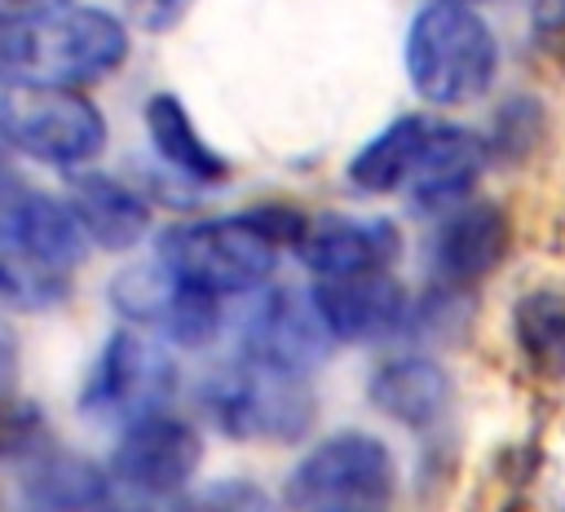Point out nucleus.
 Masks as SVG:
<instances>
[{"mask_svg": "<svg viewBox=\"0 0 565 512\" xmlns=\"http://www.w3.org/2000/svg\"><path fill=\"white\" fill-rule=\"evenodd\" d=\"M499 49L490 26L463 4L419 9L406 31V71L424 102L459 106L490 88Z\"/></svg>", "mask_w": 565, "mask_h": 512, "instance_id": "f257e3e1", "label": "nucleus"}, {"mask_svg": "<svg viewBox=\"0 0 565 512\" xmlns=\"http://www.w3.org/2000/svg\"><path fill=\"white\" fill-rule=\"evenodd\" d=\"M18 84H93L128 57V31L115 13L93 4L57 9L40 22L9 26Z\"/></svg>", "mask_w": 565, "mask_h": 512, "instance_id": "f03ea898", "label": "nucleus"}, {"mask_svg": "<svg viewBox=\"0 0 565 512\" xmlns=\"http://www.w3.org/2000/svg\"><path fill=\"white\" fill-rule=\"evenodd\" d=\"M207 419L234 441H296L313 428V393L305 375L238 358L203 380Z\"/></svg>", "mask_w": 565, "mask_h": 512, "instance_id": "7ed1b4c3", "label": "nucleus"}, {"mask_svg": "<svg viewBox=\"0 0 565 512\" xmlns=\"http://www.w3.org/2000/svg\"><path fill=\"white\" fill-rule=\"evenodd\" d=\"M159 260L212 296H247L274 274L278 243L252 221V212H238L163 230Z\"/></svg>", "mask_w": 565, "mask_h": 512, "instance_id": "20e7f679", "label": "nucleus"}, {"mask_svg": "<svg viewBox=\"0 0 565 512\" xmlns=\"http://www.w3.org/2000/svg\"><path fill=\"white\" fill-rule=\"evenodd\" d=\"M0 137L49 168H79L102 154L106 119L102 110L66 84H9L0 93Z\"/></svg>", "mask_w": 565, "mask_h": 512, "instance_id": "39448f33", "label": "nucleus"}, {"mask_svg": "<svg viewBox=\"0 0 565 512\" xmlns=\"http://www.w3.org/2000/svg\"><path fill=\"white\" fill-rule=\"evenodd\" d=\"M393 455L371 433H335L318 441L287 477L291 512H388Z\"/></svg>", "mask_w": 565, "mask_h": 512, "instance_id": "423d86ee", "label": "nucleus"}, {"mask_svg": "<svg viewBox=\"0 0 565 512\" xmlns=\"http://www.w3.org/2000/svg\"><path fill=\"white\" fill-rule=\"evenodd\" d=\"M172 393H177V362L168 358V349L146 331L124 327L102 344L84 380L79 410L88 419L128 428L146 415H159Z\"/></svg>", "mask_w": 565, "mask_h": 512, "instance_id": "0eeeda50", "label": "nucleus"}, {"mask_svg": "<svg viewBox=\"0 0 565 512\" xmlns=\"http://www.w3.org/2000/svg\"><path fill=\"white\" fill-rule=\"evenodd\" d=\"M110 305L137 322L159 327L177 344H203L221 327V296L185 282L177 269H168L159 256L146 265H128L110 282Z\"/></svg>", "mask_w": 565, "mask_h": 512, "instance_id": "6e6552de", "label": "nucleus"}, {"mask_svg": "<svg viewBox=\"0 0 565 512\" xmlns=\"http://www.w3.org/2000/svg\"><path fill=\"white\" fill-rule=\"evenodd\" d=\"M331 331L313 305V291L300 296L296 287H265L252 296L243 318V358L269 362L278 371L305 375L331 349Z\"/></svg>", "mask_w": 565, "mask_h": 512, "instance_id": "1a4fd4ad", "label": "nucleus"}, {"mask_svg": "<svg viewBox=\"0 0 565 512\" xmlns=\"http://www.w3.org/2000/svg\"><path fill=\"white\" fill-rule=\"evenodd\" d=\"M203 459V441L185 419L146 415L128 424L110 450V477L137 494H172L181 490Z\"/></svg>", "mask_w": 565, "mask_h": 512, "instance_id": "9d476101", "label": "nucleus"}, {"mask_svg": "<svg viewBox=\"0 0 565 512\" xmlns=\"http://www.w3.org/2000/svg\"><path fill=\"white\" fill-rule=\"evenodd\" d=\"M397 247H402V234L393 221L327 212L305 221L291 252L318 278H353V274H380L397 256Z\"/></svg>", "mask_w": 565, "mask_h": 512, "instance_id": "9b49d317", "label": "nucleus"}, {"mask_svg": "<svg viewBox=\"0 0 565 512\" xmlns=\"http://www.w3.org/2000/svg\"><path fill=\"white\" fill-rule=\"evenodd\" d=\"M0 243L53 265H75L84 256V230L66 199H53L13 177H0Z\"/></svg>", "mask_w": 565, "mask_h": 512, "instance_id": "f8f14e48", "label": "nucleus"}, {"mask_svg": "<svg viewBox=\"0 0 565 512\" xmlns=\"http://www.w3.org/2000/svg\"><path fill=\"white\" fill-rule=\"evenodd\" d=\"M313 305L335 340H380L406 322V291L384 269L353 278H318Z\"/></svg>", "mask_w": 565, "mask_h": 512, "instance_id": "ddd939ff", "label": "nucleus"}, {"mask_svg": "<svg viewBox=\"0 0 565 512\" xmlns=\"http://www.w3.org/2000/svg\"><path fill=\"white\" fill-rule=\"evenodd\" d=\"M508 252V221L494 203L455 207L428 243V269L446 287H468L486 278Z\"/></svg>", "mask_w": 565, "mask_h": 512, "instance_id": "4468645a", "label": "nucleus"}, {"mask_svg": "<svg viewBox=\"0 0 565 512\" xmlns=\"http://www.w3.org/2000/svg\"><path fill=\"white\" fill-rule=\"evenodd\" d=\"M66 207L75 212L84 238L97 243V247H110V252H124V247L141 243V234L150 225L146 199L132 185H124L106 172H71Z\"/></svg>", "mask_w": 565, "mask_h": 512, "instance_id": "2eb2a0df", "label": "nucleus"}, {"mask_svg": "<svg viewBox=\"0 0 565 512\" xmlns=\"http://www.w3.org/2000/svg\"><path fill=\"white\" fill-rule=\"evenodd\" d=\"M477 172H481V141L459 124H437L433 119L424 159H419V168L406 185L411 203L428 207V212L455 207L468 194V185L477 181Z\"/></svg>", "mask_w": 565, "mask_h": 512, "instance_id": "dca6fc26", "label": "nucleus"}, {"mask_svg": "<svg viewBox=\"0 0 565 512\" xmlns=\"http://www.w3.org/2000/svg\"><path fill=\"white\" fill-rule=\"evenodd\" d=\"M428 132H433V119L424 115H402L393 119L384 132H375L353 159H349V181L366 194H388V190H406L419 159H424V146H428Z\"/></svg>", "mask_w": 565, "mask_h": 512, "instance_id": "f3484780", "label": "nucleus"}, {"mask_svg": "<svg viewBox=\"0 0 565 512\" xmlns=\"http://www.w3.org/2000/svg\"><path fill=\"white\" fill-rule=\"evenodd\" d=\"M446 397L450 380L428 358H393L371 375V402L406 428H428L446 410Z\"/></svg>", "mask_w": 565, "mask_h": 512, "instance_id": "a211bd4d", "label": "nucleus"}, {"mask_svg": "<svg viewBox=\"0 0 565 512\" xmlns=\"http://www.w3.org/2000/svg\"><path fill=\"white\" fill-rule=\"evenodd\" d=\"M146 132H150L159 159H163L177 177H185V181H194V185H216V181L225 177V159L199 137L190 110H185L172 93H154V97L146 102Z\"/></svg>", "mask_w": 565, "mask_h": 512, "instance_id": "6ab92c4d", "label": "nucleus"}, {"mask_svg": "<svg viewBox=\"0 0 565 512\" xmlns=\"http://www.w3.org/2000/svg\"><path fill=\"white\" fill-rule=\"evenodd\" d=\"M26 494L44 508V512H97L110 508V472L93 468L88 459H40L35 472L26 477Z\"/></svg>", "mask_w": 565, "mask_h": 512, "instance_id": "aec40b11", "label": "nucleus"}, {"mask_svg": "<svg viewBox=\"0 0 565 512\" xmlns=\"http://www.w3.org/2000/svg\"><path fill=\"white\" fill-rule=\"evenodd\" d=\"M521 353L543 375H565V287H534L512 309Z\"/></svg>", "mask_w": 565, "mask_h": 512, "instance_id": "412c9836", "label": "nucleus"}, {"mask_svg": "<svg viewBox=\"0 0 565 512\" xmlns=\"http://www.w3.org/2000/svg\"><path fill=\"white\" fill-rule=\"evenodd\" d=\"M71 296L66 265H53L44 256L18 252L0 243V305L18 313H44L57 309Z\"/></svg>", "mask_w": 565, "mask_h": 512, "instance_id": "4be33fe9", "label": "nucleus"}, {"mask_svg": "<svg viewBox=\"0 0 565 512\" xmlns=\"http://www.w3.org/2000/svg\"><path fill=\"white\" fill-rule=\"evenodd\" d=\"M194 0H124L128 18L141 26V31H172L185 13H190Z\"/></svg>", "mask_w": 565, "mask_h": 512, "instance_id": "5701e85b", "label": "nucleus"}, {"mask_svg": "<svg viewBox=\"0 0 565 512\" xmlns=\"http://www.w3.org/2000/svg\"><path fill=\"white\" fill-rule=\"evenodd\" d=\"M71 0H0V26H26L40 22L57 9H66Z\"/></svg>", "mask_w": 565, "mask_h": 512, "instance_id": "b1692460", "label": "nucleus"}, {"mask_svg": "<svg viewBox=\"0 0 565 512\" xmlns=\"http://www.w3.org/2000/svg\"><path fill=\"white\" fill-rule=\"evenodd\" d=\"M0 84H18V66H13V35L9 26H0Z\"/></svg>", "mask_w": 565, "mask_h": 512, "instance_id": "393cba45", "label": "nucleus"}, {"mask_svg": "<svg viewBox=\"0 0 565 512\" xmlns=\"http://www.w3.org/2000/svg\"><path fill=\"white\" fill-rule=\"evenodd\" d=\"M9 380H13V344L0 335V397H9Z\"/></svg>", "mask_w": 565, "mask_h": 512, "instance_id": "a878e982", "label": "nucleus"}, {"mask_svg": "<svg viewBox=\"0 0 565 512\" xmlns=\"http://www.w3.org/2000/svg\"><path fill=\"white\" fill-rule=\"evenodd\" d=\"M106 512H154V508H141V503H128V508H106Z\"/></svg>", "mask_w": 565, "mask_h": 512, "instance_id": "bb28decb", "label": "nucleus"}, {"mask_svg": "<svg viewBox=\"0 0 565 512\" xmlns=\"http://www.w3.org/2000/svg\"><path fill=\"white\" fill-rule=\"evenodd\" d=\"M0 177H4V137H0Z\"/></svg>", "mask_w": 565, "mask_h": 512, "instance_id": "cd10ccee", "label": "nucleus"}, {"mask_svg": "<svg viewBox=\"0 0 565 512\" xmlns=\"http://www.w3.org/2000/svg\"><path fill=\"white\" fill-rule=\"evenodd\" d=\"M437 4H468V0H437Z\"/></svg>", "mask_w": 565, "mask_h": 512, "instance_id": "c85d7f7f", "label": "nucleus"}, {"mask_svg": "<svg viewBox=\"0 0 565 512\" xmlns=\"http://www.w3.org/2000/svg\"><path fill=\"white\" fill-rule=\"evenodd\" d=\"M40 512H44V508H40Z\"/></svg>", "mask_w": 565, "mask_h": 512, "instance_id": "c756f323", "label": "nucleus"}]
</instances>
